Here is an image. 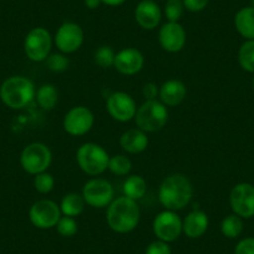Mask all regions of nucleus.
I'll return each instance as SVG.
<instances>
[{"instance_id": "6ab92c4d", "label": "nucleus", "mask_w": 254, "mask_h": 254, "mask_svg": "<svg viewBox=\"0 0 254 254\" xmlns=\"http://www.w3.org/2000/svg\"><path fill=\"white\" fill-rule=\"evenodd\" d=\"M187 95V87L182 81L176 79L167 80L160 86L158 97L165 106L173 107L182 104Z\"/></svg>"}, {"instance_id": "4c0bfd02", "label": "nucleus", "mask_w": 254, "mask_h": 254, "mask_svg": "<svg viewBox=\"0 0 254 254\" xmlns=\"http://www.w3.org/2000/svg\"><path fill=\"white\" fill-rule=\"evenodd\" d=\"M126 0H101V3L109 6H119L122 5Z\"/></svg>"}, {"instance_id": "393cba45", "label": "nucleus", "mask_w": 254, "mask_h": 254, "mask_svg": "<svg viewBox=\"0 0 254 254\" xmlns=\"http://www.w3.org/2000/svg\"><path fill=\"white\" fill-rule=\"evenodd\" d=\"M243 218H241L237 214H229L222 221L221 232L226 238L234 239L238 238L243 232Z\"/></svg>"}, {"instance_id": "cd10ccee", "label": "nucleus", "mask_w": 254, "mask_h": 254, "mask_svg": "<svg viewBox=\"0 0 254 254\" xmlns=\"http://www.w3.org/2000/svg\"><path fill=\"white\" fill-rule=\"evenodd\" d=\"M115 56H116V53L111 46L102 45L95 51L94 60L95 64L101 69H109V67H114Z\"/></svg>"}, {"instance_id": "72a5a7b5", "label": "nucleus", "mask_w": 254, "mask_h": 254, "mask_svg": "<svg viewBox=\"0 0 254 254\" xmlns=\"http://www.w3.org/2000/svg\"><path fill=\"white\" fill-rule=\"evenodd\" d=\"M234 254H254V238L248 237L243 238L237 243L234 248Z\"/></svg>"}, {"instance_id": "c85d7f7f", "label": "nucleus", "mask_w": 254, "mask_h": 254, "mask_svg": "<svg viewBox=\"0 0 254 254\" xmlns=\"http://www.w3.org/2000/svg\"><path fill=\"white\" fill-rule=\"evenodd\" d=\"M46 66L53 72H64L69 69L70 60L67 56L63 53L50 54L46 59Z\"/></svg>"}, {"instance_id": "f257e3e1", "label": "nucleus", "mask_w": 254, "mask_h": 254, "mask_svg": "<svg viewBox=\"0 0 254 254\" xmlns=\"http://www.w3.org/2000/svg\"><path fill=\"white\" fill-rule=\"evenodd\" d=\"M193 197V186L190 178L182 173H172L161 182L158 201L168 211H181L190 204Z\"/></svg>"}, {"instance_id": "b1692460", "label": "nucleus", "mask_w": 254, "mask_h": 254, "mask_svg": "<svg viewBox=\"0 0 254 254\" xmlns=\"http://www.w3.org/2000/svg\"><path fill=\"white\" fill-rule=\"evenodd\" d=\"M39 106L45 111H51L55 109L59 102V90L53 84H44L38 89L35 95Z\"/></svg>"}, {"instance_id": "6e6552de", "label": "nucleus", "mask_w": 254, "mask_h": 254, "mask_svg": "<svg viewBox=\"0 0 254 254\" xmlns=\"http://www.w3.org/2000/svg\"><path fill=\"white\" fill-rule=\"evenodd\" d=\"M82 197L92 208H105L115 199V190L104 178H91L82 187Z\"/></svg>"}, {"instance_id": "dca6fc26", "label": "nucleus", "mask_w": 254, "mask_h": 254, "mask_svg": "<svg viewBox=\"0 0 254 254\" xmlns=\"http://www.w3.org/2000/svg\"><path fill=\"white\" fill-rule=\"evenodd\" d=\"M145 65L142 53L135 48H126L120 50L115 56L114 67L122 75L132 76L138 74Z\"/></svg>"}, {"instance_id": "412c9836", "label": "nucleus", "mask_w": 254, "mask_h": 254, "mask_svg": "<svg viewBox=\"0 0 254 254\" xmlns=\"http://www.w3.org/2000/svg\"><path fill=\"white\" fill-rule=\"evenodd\" d=\"M234 26L246 40H254V8L246 6L237 11Z\"/></svg>"}, {"instance_id": "20e7f679", "label": "nucleus", "mask_w": 254, "mask_h": 254, "mask_svg": "<svg viewBox=\"0 0 254 254\" xmlns=\"http://www.w3.org/2000/svg\"><path fill=\"white\" fill-rule=\"evenodd\" d=\"M136 126L147 132H156L166 126L168 121L167 106L158 100H146L135 115Z\"/></svg>"}, {"instance_id": "ea45409f", "label": "nucleus", "mask_w": 254, "mask_h": 254, "mask_svg": "<svg viewBox=\"0 0 254 254\" xmlns=\"http://www.w3.org/2000/svg\"><path fill=\"white\" fill-rule=\"evenodd\" d=\"M253 89H254V77H253Z\"/></svg>"}, {"instance_id": "58836bf2", "label": "nucleus", "mask_w": 254, "mask_h": 254, "mask_svg": "<svg viewBox=\"0 0 254 254\" xmlns=\"http://www.w3.org/2000/svg\"><path fill=\"white\" fill-rule=\"evenodd\" d=\"M251 6H252V8H254V0H252V1H251Z\"/></svg>"}, {"instance_id": "aec40b11", "label": "nucleus", "mask_w": 254, "mask_h": 254, "mask_svg": "<svg viewBox=\"0 0 254 254\" xmlns=\"http://www.w3.org/2000/svg\"><path fill=\"white\" fill-rule=\"evenodd\" d=\"M120 146L125 152L130 155H137L143 152L148 146V137L145 131L140 128H130L125 131L120 137Z\"/></svg>"}, {"instance_id": "4468645a", "label": "nucleus", "mask_w": 254, "mask_h": 254, "mask_svg": "<svg viewBox=\"0 0 254 254\" xmlns=\"http://www.w3.org/2000/svg\"><path fill=\"white\" fill-rule=\"evenodd\" d=\"M106 110L110 116L119 122H128L135 119L137 105L130 94L122 91L112 92L106 101Z\"/></svg>"}, {"instance_id": "f8f14e48", "label": "nucleus", "mask_w": 254, "mask_h": 254, "mask_svg": "<svg viewBox=\"0 0 254 254\" xmlns=\"http://www.w3.org/2000/svg\"><path fill=\"white\" fill-rule=\"evenodd\" d=\"M94 122L95 117L91 110L87 109L86 106H75L66 112L64 117L63 126L65 132L77 137L90 132Z\"/></svg>"}, {"instance_id": "9d476101", "label": "nucleus", "mask_w": 254, "mask_h": 254, "mask_svg": "<svg viewBox=\"0 0 254 254\" xmlns=\"http://www.w3.org/2000/svg\"><path fill=\"white\" fill-rule=\"evenodd\" d=\"M60 218V206L51 199H39L29 209V219L31 224L39 229L56 227Z\"/></svg>"}, {"instance_id": "2eb2a0df", "label": "nucleus", "mask_w": 254, "mask_h": 254, "mask_svg": "<svg viewBox=\"0 0 254 254\" xmlns=\"http://www.w3.org/2000/svg\"><path fill=\"white\" fill-rule=\"evenodd\" d=\"M186 30L180 23L167 21L158 31V43L167 53H180L186 45Z\"/></svg>"}, {"instance_id": "7ed1b4c3", "label": "nucleus", "mask_w": 254, "mask_h": 254, "mask_svg": "<svg viewBox=\"0 0 254 254\" xmlns=\"http://www.w3.org/2000/svg\"><path fill=\"white\" fill-rule=\"evenodd\" d=\"M35 85L25 76L8 77L0 86V99L8 107L21 110L35 99Z\"/></svg>"}, {"instance_id": "7c9ffc66", "label": "nucleus", "mask_w": 254, "mask_h": 254, "mask_svg": "<svg viewBox=\"0 0 254 254\" xmlns=\"http://www.w3.org/2000/svg\"><path fill=\"white\" fill-rule=\"evenodd\" d=\"M183 11H185V5L182 0H167L165 5V16L168 21L172 23H178L182 18Z\"/></svg>"}, {"instance_id": "1a4fd4ad", "label": "nucleus", "mask_w": 254, "mask_h": 254, "mask_svg": "<svg viewBox=\"0 0 254 254\" xmlns=\"http://www.w3.org/2000/svg\"><path fill=\"white\" fill-rule=\"evenodd\" d=\"M152 229L158 241L171 243V242L177 241L183 233L182 219L175 211L165 209L155 217Z\"/></svg>"}, {"instance_id": "f03ea898", "label": "nucleus", "mask_w": 254, "mask_h": 254, "mask_svg": "<svg viewBox=\"0 0 254 254\" xmlns=\"http://www.w3.org/2000/svg\"><path fill=\"white\" fill-rule=\"evenodd\" d=\"M141 212L137 202L126 196L115 198L107 207L106 222L110 228L120 234L130 233L140 223Z\"/></svg>"}, {"instance_id": "9b49d317", "label": "nucleus", "mask_w": 254, "mask_h": 254, "mask_svg": "<svg viewBox=\"0 0 254 254\" xmlns=\"http://www.w3.org/2000/svg\"><path fill=\"white\" fill-rule=\"evenodd\" d=\"M229 204L233 213L241 218L254 217V186L247 182L234 186L229 193Z\"/></svg>"}, {"instance_id": "473e14b6", "label": "nucleus", "mask_w": 254, "mask_h": 254, "mask_svg": "<svg viewBox=\"0 0 254 254\" xmlns=\"http://www.w3.org/2000/svg\"><path fill=\"white\" fill-rule=\"evenodd\" d=\"M145 254H172V252H171V247L168 246V243L157 239L148 244Z\"/></svg>"}, {"instance_id": "423d86ee", "label": "nucleus", "mask_w": 254, "mask_h": 254, "mask_svg": "<svg viewBox=\"0 0 254 254\" xmlns=\"http://www.w3.org/2000/svg\"><path fill=\"white\" fill-rule=\"evenodd\" d=\"M51 150L41 142H33L26 146L20 155V165L29 175H39L45 172L51 165Z\"/></svg>"}, {"instance_id": "5701e85b", "label": "nucleus", "mask_w": 254, "mask_h": 254, "mask_svg": "<svg viewBox=\"0 0 254 254\" xmlns=\"http://www.w3.org/2000/svg\"><path fill=\"white\" fill-rule=\"evenodd\" d=\"M60 211L63 216L66 217H77L84 212L85 206H86V202H85L84 197L80 193H67L63 197L60 202Z\"/></svg>"}, {"instance_id": "f3484780", "label": "nucleus", "mask_w": 254, "mask_h": 254, "mask_svg": "<svg viewBox=\"0 0 254 254\" xmlns=\"http://www.w3.org/2000/svg\"><path fill=\"white\" fill-rule=\"evenodd\" d=\"M136 23L145 30L157 28L162 19V11L155 0H142L135 9Z\"/></svg>"}, {"instance_id": "e433bc0d", "label": "nucleus", "mask_w": 254, "mask_h": 254, "mask_svg": "<svg viewBox=\"0 0 254 254\" xmlns=\"http://www.w3.org/2000/svg\"><path fill=\"white\" fill-rule=\"evenodd\" d=\"M85 5H86V8L89 9H96L99 8L100 4L101 3V0H84Z\"/></svg>"}, {"instance_id": "39448f33", "label": "nucleus", "mask_w": 254, "mask_h": 254, "mask_svg": "<svg viewBox=\"0 0 254 254\" xmlns=\"http://www.w3.org/2000/svg\"><path fill=\"white\" fill-rule=\"evenodd\" d=\"M110 156L102 146L95 142L82 143L76 152V161L81 171L86 175L99 176L109 167Z\"/></svg>"}, {"instance_id": "a211bd4d", "label": "nucleus", "mask_w": 254, "mask_h": 254, "mask_svg": "<svg viewBox=\"0 0 254 254\" xmlns=\"http://www.w3.org/2000/svg\"><path fill=\"white\" fill-rule=\"evenodd\" d=\"M209 226V218L207 213L201 209L190 211L182 221V231L188 238H201L207 232Z\"/></svg>"}, {"instance_id": "bb28decb", "label": "nucleus", "mask_w": 254, "mask_h": 254, "mask_svg": "<svg viewBox=\"0 0 254 254\" xmlns=\"http://www.w3.org/2000/svg\"><path fill=\"white\" fill-rule=\"evenodd\" d=\"M107 170L116 176H127L132 170V162L127 156L115 155L110 157Z\"/></svg>"}, {"instance_id": "2f4dec72", "label": "nucleus", "mask_w": 254, "mask_h": 254, "mask_svg": "<svg viewBox=\"0 0 254 254\" xmlns=\"http://www.w3.org/2000/svg\"><path fill=\"white\" fill-rule=\"evenodd\" d=\"M56 231L60 236L66 237V238L75 236L77 233V222L72 217L61 216L56 224Z\"/></svg>"}, {"instance_id": "c756f323", "label": "nucleus", "mask_w": 254, "mask_h": 254, "mask_svg": "<svg viewBox=\"0 0 254 254\" xmlns=\"http://www.w3.org/2000/svg\"><path fill=\"white\" fill-rule=\"evenodd\" d=\"M54 186H55V180H54L53 175H50L46 171L39 173V175H35V177H34V187H35L39 193H50L51 190H54Z\"/></svg>"}, {"instance_id": "c9c22d12", "label": "nucleus", "mask_w": 254, "mask_h": 254, "mask_svg": "<svg viewBox=\"0 0 254 254\" xmlns=\"http://www.w3.org/2000/svg\"><path fill=\"white\" fill-rule=\"evenodd\" d=\"M158 92H160V87L155 82H147L142 87V95L146 100H157Z\"/></svg>"}, {"instance_id": "a878e982", "label": "nucleus", "mask_w": 254, "mask_h": 254, "mask_svg": "<svg viewBox=\"0 0 254 254\" xmlns=\"http://www.w3.org/2000/svg\"><path fill=\"white\" fill-rule=\"evenodd\" d=\"M238 63L242 69L254 74V40H247L238 50Z\"/></svg>"}, {"instance_id": "ddd939ff", "label": "nucleus", "mask_w": 254, "mask_h": 254, "mask_svg": "<svg viewBox=\"0 0 254 254\" xmlns=\"http://www.w3.org/2000/svg\"><path fill=\"white\" fill-rule=\"evenodd\" d=\"M84 43V31L81 26L72 21L61 24L54 36V44L63 54H72L79 50Z\"/></svg>"}, {"instance_id": "f704fd0d", "label": "nucleus", "mask_w": 254, "mask_h": 254, "mask_svg": "<svg viewBox=\"0 0 254 254\" xmlns=\"http://www.w3.org/2000/svg\"><path fill=\"white\" fill-rule=\"evenodd\" d=\"M185 9L190 13H199L207 8L209 0H182Z\"/></svg>"}, {"instance_id": "4be33fe9", "label": "nucleus", "mask_w": 254, "mask_h": 254, "mask_svg": "<svg viewBox=\"0 0 254 254\" xmlns=\"http://www.w3.org/2000/svg\"><path fill=\"white\" fill-rule=\"evenodd\" d=\"M122 190H124V196L137 202L138 199L145 197L147 192V182L142 176L131 175L125 180Z\"/></svg>"}, {"instance_id": "0eeeda50", "label": "nucleus", "mask_w": 254, "mask_h": 254, "mask_svg": "<svg viewBox=\"0 0 254 254\" xmlns=\"http://www.w3.org/2000/svg\"><path fill=\"white\" fill-rule=\"evenodd\" d=\"M53 46V36L45 28L31 29L24 40V51L29 60L41 63L48 59Z\"/></svg>"}]
</instances>
